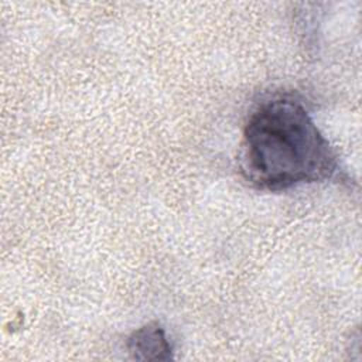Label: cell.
Returning <instances> with one entry per match:
<instances>
[{
	"mask_svg": "<svg viewBox=\"0 0 362 362\" xmlns=\"http://www.w3.org/2000/svg\"><path fill=\"white\" fill-rule=\"evenodd\" d=\"M239 168L252 187L281 191L334 177L338 161L303 103L276 96L262 102L249 116Z\"/></svg>",
	"mask_w": 362,
	"mask_h": 362,
	"instance_id": "obj_1",
	"label": "cell"
},
{
	"mask_svg": "<svg viewBox=\"0 0 362 362\" xmlns=\"http://www.w3.org/2000/svg\"><path fill=\"white\" fill-rule=\"evenodd\" d=\"M127 351L137 361H168L173 358V348L165 331L157 322L146 324L127 338Z\"/></svg>",
	"mask_w": 362,
	"mask_h": 362,
	"instance_id": "obj_2",
	"label": "cell"
}]
</instances>
